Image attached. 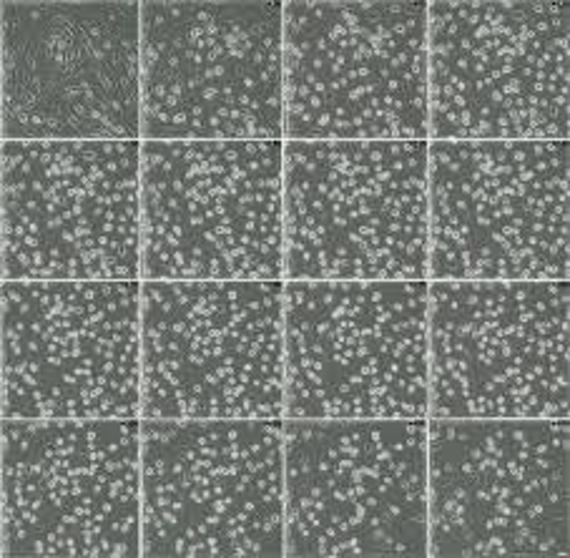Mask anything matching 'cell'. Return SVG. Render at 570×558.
Here are the masks:
<instances>
[{
	"instance_id": "30bf717a",
	"label": "cell",
	"mask_w": 570,
	"mask_h": 558,
	"mask_svg": "<svg viewBox=\"0 0 570 558\" xmlns=\"http://www.w3.org/2000/svg\"><path fill=\"white\" fill-rule=\"evenodd\" d=\"M144 558H282V420H139Z\"/></svg>"
},
{
	"instance_id": "6da1fadb",
	"label": "cell",
	"mask_w": 570,
	"mask_h": 558,
	"mask_svg": "<svg viewBox=\"0 0 570 558\" xmlns=\"http://www.w3.org/2000/svg\"><path fill=\"white\" fill-rule=\"evenodd\" d=\"M430 141H284V282H430Z\"/></svg>"
},
{
	"instance_id": "5bb4252c",
	"label": "cell",
	"mask_w": 570,
	"mask_h": 558,
	"mask_svg": "<svg viewBox=\"0 0 570 558\" xmlns=\"http://www.w3.org/2000/svg\"><path fill=\"white\" fill-rule=\"evenodd\" d=\"M6 420H141V282H3Z\"/></svg>"
},
{
	"instance_id": "4fadbf2b",
	"label": "cell",
	"mask_w": 570,
	"mask_h": 558,
	"mask_svg": "<svg viewBox=\"0 0 570 558\" xmlns=\"http://www.w3.org/2000/svg\"><path fill=\"white\" fill-rule=\"evenodd\" d=\"M3 141H141L139 3H3Z\"/></svg>"
},
{
	"instance_id": "52a82bcc",
	"label": "cell",
	"mask_w": 570,
	"mask_h": 558,
	"mask_svg": "<svg viewBox=\"0 0 570 558\" xmlns=\"http://www.w3.org/2000/svg\"><path fill=\"white\" fill-rule=\"evenodd\" d=\"M570 8L428 3L430 141H570Z\"/></svg>"
},
{
	"instance_id": "9c48e42d",
	"label": "cell",
	"mask_w": 570,
	"mask_h": 558,
	"mask_svg": "<svg viewBox=\"0 0 570 558\" xmlns=\"http://www.w3.org/2000/svg\"><path fill=\"white\" fill-rule=\"evenodd\" d=\"M141 420H284V282H141Z\"/></svg>"
},
{
	"instance_id": "277c9868",
	"label": "cell",
	"mask_w": 570,
	"mask_h": 558,
	"mask_svg": "<svg viewBox=\"0 0 570 558\" xmlns=\"http://www.w3.org/2000/svg\"><path fill=\"white\" fill-rule=\"evenodd\" d=\"M284 556L430 558L428 420L284 418Z\"/></svg>"
},
{
	"instance_id": "7c38bea8",
	"label": "cell",
	"mask_w": 570,
	"mask_h": 558,
	"mask_svg": "<svg viewBox=\"0 0 570 558\" xmlns=\"http://www.w3.org/2000/svg\"><path fill=\"white\" fill-rule=\"evenodd\" d=\"M3 282H141V141H3Z\"/></svg>"
},
{
	"instance_id": "7a4b0ae2",
	"label": "cell",
	"mask_w": 570,
	"mask_h": 558,
	"mask_svg": "<svg viewBox=\"0 0 570 558\" xmlns=\"http://www.w3.org/2000/svg\"><path fill=\"white\" fill-rule=\"evenodd\" d=\"M284 141H430L428 3H284Z\"/></svg>"
},
{
	"instance_id": "9a60e30c",
	"label": "cell",
	"mask_w": 570,
	"mask_h": 558,
	"mask_svg": "<svg viewBox=\"0 0 570 558\" xmlns=\"http://www.w3.org/2000/svg\"><path fill=\"white\" fill-rule=\"evenodd\" d=\"M570 282H430V418L570 420Z\"/></svg>"
},
{
	"instance_id": "8fae6325",
	"label": "cell",
	"mask_w": 570,
	"mask_h": 558,
	"mask_svg": "<svg viewBox=\"0 0 570 558\" xmlns=\"http://www.w3.org/2000/svg\"><path fill=\"white\" fill-rule=\"evenodd\" d=\"M570 420L428 418L430 558L568 556Z\"/></svg>"
},
{
	"instance_id": "3957f363",
	"label": "cell",
	"mask_w": 570,
	"mask_h": 558,
	"mask_svg": "<svg viewBox=\"0 0 570 558\" xmlns=\"http://www.w3.org/2000/svg\"><path fill=\"white\" fill-rule=\"evenodd\" d=\"M284 418L428 420L430 282H284Z\"/></svg>"
},
{
	"instance_id": "8992f818",
	"label": "cell",
	"mask_w": 570,
	"mask_h": 558,
	"mask_svg": "<svg viewBox=\"0 0 570 558\" xmlns=\"http://www.w3.org/2000/svg\"><path fill=\"white\" fill-rule=\"evenodd\" d=\"M141 141H284V3H139Z\"/></svg>"
},
{
	"instance_id": "ba28073f",
	"label": "cell",
	"mask_w": 570,
	"mask_h": 558,
	"mask_svg": "<svg viewBox=\"0 0 570 558\" xmlns=\"http://www.w3.org/2000/svg\"><path fill=\"white\" fill-rule=\"evenodd\" d=\"M568 141H430V282H570Z\"/></svg>"
},
{
	"instance_id": "2e32d148",
	"label": "cell",
	"mask_w": 570,
	"mask_h": 558,
	"mask_svg": "<svg viewBox=\"0 0 570 558\" xmlns=\"http://www.w3.org/2000/svg\"><path fill=\"white\" fill-rule=\"evenodd\" d=\"M0 554L139 558V420L3 418Z\"/></svg>"
},
{
	"instance_id": "5b68a950",
	"label": "cell",
	"mask_w": 570,
	"mask_h": 558,
	"mask_svg": "<svg viewBox=\"0 0 570 558\" xmlns=\"http://www.w3.org/2000/svg\"><path fill=\"white\" fill-rule=\"evenodd\" d=\"M284 141H141V282H284Z\"/></svg>"
}]
</instances>
